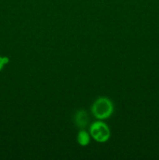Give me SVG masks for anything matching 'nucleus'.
<instances>
[{
	"label": "nucleus",
	"instance_id": "nucleus-1",
	"mask_svg": "<svg viewBox=\"0 0 159 160\" xmlns=\"http://www.w3.org/2000/svg\"><path fill=\"white\" fill-rule=\"evenodd\" d=\"M91 112L98 120H107L112 117L114 112L113 103L108 98L99 97L92 104Z\"/></svg>",
	"mask_w": 159,
	"mask_h": 160
},
{
	"label": "nucleus",
	"instance_id": "nucleus-2",
	"mask_svg": "<svg viewBox=\"0 0 159 160\" xmlns=\"http://www.w3.org/2000/svg\"><path fill=\"white\" fill-rule=\"evenodd\" d=\"M90 134L92 138L99 143L108 142L111 137V131L105 123L101 120L95 121L90 125Z\"/></svg>",
	"mask_w": 159,
	"mask_h": 160
},
{
	"label": "nucleus",
	"instance_id": "nucleus-3",
	"mask_svg": "<svg viewBox=\"0 0 159 160\" xmlns=\"http://www.w3.org/2000/svg\"><path fill=\"white\" fill-rule=\"evenodd\" d=\"M74 121L76 126L80 129H84L87 125L89 121L87 112L84 110H79L74 117Z\"/></svg>",
	"mask_w": 159,
	"mask_h": 160
},
{
	"label": "nucleus",
	"instance_id": "nucleus-4",
	"mask_svg": "<svg viewBox=\"0 0 159 160\" xmlns=\"http://www.w3.org/2000/svg\"><path fill=\"white\" fill-rule=\"evenodd\" d=\"M78 144L81 146H87L89 145L90 142V134L85 130L82 129L78 132L77 137H76Z\"/></svg>",
	"mask_w": 159,
	"mask_h": 160
},
{
	"label": "nucleus",
	"instance_id": "nucleus-5",
	"mask_svg": "<svg viewBox=\"0 0 159 160\" xmlns=\"http://www.w3.org/2000/svg\"><path fill=\"white\" fill-rule=\"evenodd\" d=\"M9 59L7 56H0V71L3 69L5 65L9 63Z\"/></svg>",
	"mask_w": 159,
	"mask_h": 160
}]
</instances>
